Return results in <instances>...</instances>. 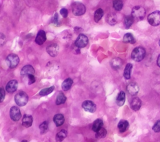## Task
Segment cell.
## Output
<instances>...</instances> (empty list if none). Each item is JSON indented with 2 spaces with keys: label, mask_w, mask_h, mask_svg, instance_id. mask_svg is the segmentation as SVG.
Segmentation results:
<instances>
[{
  "label": "cell",
  "mask_w": 160,
  "mask_h": 142,
  "mask_svg": "<svg viewBox=\"0 0 160 142\" xmlns=\"http://www.w3.org/2000/svg\"><path fill=\"white\" fill-rule=\"evenodd\" d=\"M145 55H146L145 49L142 47L138 46L132 50L131 56L134 61L136 62H139L144 59V58L145 57Z\"/></svg>",
  "instance_id": "1"
},
{
  "label": "cell",
  "mask_w": 160,
  "mask_h": 142,
  "mask_svg": "<svg viewBox=\"0 0 160 142\" xmlns=\"http://www.w3.org/2000/svg\"><path fill=\"white\" fill-rule=\"evenodd\" d=\"M146 14L145 9L140 6H134L131 12V16L133 18L134 20L141 21L142 20Z\"/></svg>",
  "instance_id": "2"
},
{
  "label": "cell",
  "mask_w": 160,
  "mask_h": 142,
  "mask_svg": "<svg viewBox=\"0 0 160 142\" xmlns=\"http://www.w3.org/2000/svg\"><path fill=\"white\" fill-rule=\"evenodd\" d=\"M29 97L24 91L18 93L14 96V101L19 106H24L28 102Z\"/></svg>",
  "instance_id": "3"
},
{
  "label": "cell",
  "mask_w": 160,
  "mask_h": 142,
  "mask_svg": "<svg viewBox=\"0 0 160 142\" xmlns=\"http://www.w3.org/2000/svg\"><path fill=\"white\" fill-rule=\"evenodd\" d=\"M72 12L75 16H81L86 12L85 6L80 2H74L71 6Z\"/></svg>",
  "instance_id": "4"
},
{
  "label": "cell",
  "mask_w": 160,
  "mask_h": 142,
  "mask_svg": "<svg viewBox=\"0 0 160 142\" xmlns=\"http://www.w3.org/2000/svg\"><path fill=\"white\" fill-rule=\"evenodd\" d=\"M148 23L152 26H157L160 24V11H155L148 16Z\"/></svg>",
  "instance_id": "5"
},
{
  "label": "cell",
  "mask_w": 160,
  "mask_h": 142,
  "mask_svg": "<svg viewBox=\"0 0 160 142\" xmlns=\"http://www.w3.org/2000/svg\"><path fill=\"white\" fill-rule=\"evenodd\" d=\"M6 61L8 66L10 68H14L18 65L19 63V58L17 54L11 53L6 57Z\"/></svg>",
  "instance_id": "6"
},
{
  "label": "cell",
  "mask_w": 160,
  "mask_h": 142,
  "mask_svg": "<svg viewBox=\"0 0 160 142\" xmlns=\"http://www.w3.org/2000/svg\"><path fill=\"white\" fill-rule=\"evenodd\" d=\"M88 43V37L84 34H80L76 41H75V45L78 48H84L87 46Z\"/></svg>",
  "instance_id": "7"
},
{
  "label": "cell",
  "mask_w": 160,
  "mask_h": 142,
  "mask_svg": "<svg viewBox=\"0 0 160 142\" xmlns=\"http://www.w3.org/2000/svg\"><path fill=\"white\" fill-rule=\"evenodd\" d=\"M82 108L84 111L89 113H94L96 109V106L94 102L90 100H86L82 103Z\"/></svg>",
  "instance_id": "8"
},
{
  "label": "cell",
  "mask_w": 160,
  "mask_h": 142,
  "mask_svg": "<svg viewBox=\"0 0 160 142\" xmlns=\"http://www.w3.org/2000/svg\"><path fill=\"white\" fill-rule=\"evenodd\" d=\"M9 114L11 119L14 121H19L21 118V113L20 109L17 106H12L11 108Z\"/></svg>",
  "instance_id": "9"
},
{
  "label": "cell",
  "mask_w": 160,
  "mask_h": 142,
  "mask_svg": "<svg viewBox=\"0 0 160 142\" xmlns=\"http://www.w3.org/2000/svg\"><path fill=\"white\" fill-rule=\"evenodd\" d=\"M46 51L51 56L55 57L58 54L59 46L56 43L51 44L46 48Z\"/></svg>",
  "instance_id": "10"
},
{
  "label": "cell",
  "mask_w": 160,
  "mask_h": 142,
  "mask_svg": "<svg viewBox=\"0 0 160 142\" xmlns=\"http://www.w3.org/2000/svg\"><path fill=\"white\" fill-rule=\"evenodd\" d=\"M18 83L16 80L12 79L9 81L6 86V89L8 93H12L15 92L18 89Z\"/></svg>",
  "instance_id": "11"
},
{
  "label": "cell",
  "mask_w": 160,
  "mask_h": 142,
  "mask_svg": "<svg viewBox=\"0 0 160 142\" xmlns=\"http://www.w3.org/2000/svg\"><path fill=\"white\" fill-rule=\"evenodd\" d=\"M34 73H35V71L34 68L31 65L28 64L22 68L20 74L22 76L27 77L29 74H34Z\"/></svg>",
  "instance_id": "12"
},
{
  "label": "cell",
  "mask_w": 160,
  "mask_h": 142,
  "mask_svg": "<svg viewBox=\"0 0 160 142\" xmlns=\"http://www.w3.org/2000/svg\"><path fill=\"white\" fill-rule=\"evenodd\" d=\"M126 89L129 94H130L132 96H134L138 93L139 90V88L136 83H131L128 84L126 87Z\"/></svg>",
  "instance_id": "13"
},
{
  "label": "cell",
  "mask_w": 160,
  "mask_h": 142,
  "mask_svg": "<svg viewBox=\"0 0 160 142\" xmlns=\"http://www.w3.org/2000/svg\"><path fill=\"white\" fill-rule=\"evenodd\" d=\"M46 40V33L43 30H40L37 34L35 39V42L38 45H42Z\"/></svg>",
  "instance_id": "14"
},
{
  "label": "cell",
  "mask_w": 160,
  "mask_h": 142,
  "mask_svg": "<svg viewBox=\"0 0 160 142\" xmlns=\"http://www.w3.org/2000/svg\"><path fill=\"white\" fill-rule=\"evenodd\" d=\"M130 106L132 110H134V111L139 110L141 106V99L138 97L133 98L130 102Z\"/></svg>",
  "instance_id": "15"
},
{
  "label": "cell",
  "mask_w": 160,
  "mask_h": 142,
  "mask_svg": "<svg viewBox=\"0 0 160 142\" xmlns=\"http://www.w3.org/2000/svg\"><path fill=\"white\" fill-rule=\"evenodd\" d=\"M32 121H33V118L31 115L24 114L22 117V124L26 128H29L32 125Z\"/></svg>",
  "instance_id": "16"
},
{
  "label": "cell",
  "mask_w": 160,
  "mask_h": 142,
  "mask_svg": "<svg viewBox=\"0 0 160 142\" xmlns=\"http://www.w3.org/2000/svg\"><path fill=\"white\" fill-rule=\"evenodd\" d=\"M53 121L56 126H60L62 125L64 122V117L61 113L56 114L53 118Z\"/></svg>",
  "instance_id": "17"
},
{
  "label": "cell",
  "mask_w": 160,
  "mask_h": 142,
  "mask_svg": "<svg viewBox=\"0 0 160 142\" xmlns=\"http://www.w3.org/2000/svg\"><path fill=\"white\" fill-rule=\"evenodd\" d=\"M125 99H126V94L124 91H120L119 94H118L116 99V104L119 106H121L124 104L125 102Z\"/></svg>",
  "instance_id": "18"
},
{
  "label": "cell",
  "mask_w": 160,
  "mask_h": 142,
  "mask_svg": "<svg viewBox=\"0 0 160 142\" xmlns=\"http://www.w3.org/2000/svg\"><path fill=\"white\" fill-rule=\"evenodd\" d=\"M72 83H73V81L71 78H66L62 82V85H61L62 90L64 91H66L69 90L71 88V86L72 85Z\"/></svg>",
  "instance_id": "19"
},
{
  "label": "cell",
  "mask_w": 160,
  "mask_h": 142,
  "mask_svg": "<svg viewBox=\"0 0 160 142\" xmlns=\"http://www.w3.org/2000/svg\"><path fill=\"white\" fill-rule=\"evenodd\" d=\"M128 127H129V123L126 120L122 119L118 123V128L121 133L125 132L128 129Z\"/></svg>",
  "instance_id": "20"
},
{
  "label": "cell",
  "mask_w": 160,
  "mask_h": 142,
  "mask_svg": "<svg viewBox=\"0 0 160 142\" xmlns=\"http://www.w3.org/2000/svg\"><path fill=\"white\" fill-rule=\"evenodd\" d=\"M111 67L114 69H118L122 66V61L120 58H114L111 61Z\"/></svg>",
  "instance_id": "21"
},
{
  "label": "cell",
  "mask_w": 160,
  "mask_h": 142,
  "mask_svg": "<svg viewBox=\"0 0 160 142\" xmlns=\"http://www.w3.org/2000/svg\"><path fill=\"white\" fill-rule=\"evenodd\" d=\"M132 68V65L131 63H128L126 65L125 69L124 70V78L126 79H130Z\"/></svg>",
  "instance_id": "22"
},
{
  "label": "cell",
  "mask_w": 160,
  "mask_h": 142,
  "mask_svg": "<svg viewBox=\"0 0 160 142\" xmlns=\"http://www.w3.org/2000/svg\"><path fill=\"white\" fill-rule=\"evenodd\" d=\"M103 126V121L101 119H96L92 124V129L93 131L96 132L98 131L100 128H101Z\"/></svg>",
  "instance_id": "23"
},
{
  "label": "cell",
  "mask_w": 160,
  "mask_h": 142,
  "mask_svg": "<svg viewBox=\"0 0 160 142\" xmlns=\"http://www.w3.org/2000/svg\"><path fill=\"white\" fill-rule=\"evenodd\" d=\"M123 41L126 43L134 44L136 42V39L131 33H126L123 37Z\"/></svg>",
  "instance_id": "24"
},
{
  "label": "cell",
  "mask_w": 160,
  "mask_h": 142,
  "mask_svg": "<svg viewBox=\"0 0 160 142\" xmlns=\"http://www.w3.org/2000/svg\"><path fill=\"white\" fill-rule=\"evenodd\" d=\"M106 21L110 25H114L117 23L116 16L113 13L109 14L106 17Z\"/></svg>",
  "instance_id": "25"
},
{
  "label": "cell",
  "mask_w": 160,
  "mask_h": 142,
  "mask_svg": "<svg viewBox=\"0 0 160 142\" xmlns=\"http://www.w3.org/2000/svg\"><path fill=\"white\" fill-rule=\"evenodd\" d=\"M68 135L67 131L64 129L61 130L59 132H58L56 136V141H62L65 138H66Z\"/></svg>",
  "instance_id": "26"
},
{
  "label": "cell",
  "mask_w": 160,
  "mask_h": 142,
  "mask_svg": "<svg viewBox=\"0 0 160 142\" xmlns=\"http://www.w3.org/2000/svg\"><path fill=\"white\" fill-rule=\"evenodd\" d=\"M134 23V19L132 17V16H126L124 18V27L126 29H129L131 25L132 24V23Z\"/></svg>",
  "instance_id": "27"
},
{
  "label": "cell",
  "mask_w": 160,
  "mask_h": 142,
  "mask_svg": "<svg viewBox=\"0 0 160 142\" xmlns=\"http://www.w3.org/2000/svg\"><path fill=\"white\" fill-rule=\"evenodd\" d=\"M103 14H104V12H103V10L101 8L98 9L94 13V21L96 23H98L101 20V19L102 18V17L103 16Z\"/></svg>",
  "instance_id": "28"
},
{
  "label": "cell",
  "mask_w": 160,
  "mask_h": 142,
  "mask_svg": "<svg viewBox=\"0 0 160 142\" xmlns=\"http://www.w3.org/2000/svg\"><path fill=\"white\" fill-rule=\"evenodd\" d=\"M66 101V96L62 93H59L58 94V95L56 97V104L57 105H60L61 104H63L65 103V101Z\"/></svg>",
  "instance_id": "29"
},
{
  "label": "cell",
  "mask_w": 160,
  "mask_h": 142,
  "mask_svg": "<svg viewBox=\"0 0 160 142\" xmlns=\"http://www.w3.org/2000/svg\"><path fill=\"white\" fill-rule=\"evenodd\" d=\"M106 134H107L106 129L102 127L101 128H100L98 131H97L96 132L95 136L98 139H101V138H104L106 136Z\"/></svg>",
  "instance_id": "30"
},
{
  "label": "cell",
  "mask_w": 160,
  "mask_h": 142,
  "mask_svg": "<svg viewBox=\"0 0 160 142\" xmlns=\"http://www.w3.org/2000/svg\"><path fill=\"white\" fill-rule=\"evenodd\" d=\"M113 8L116 11H121L123 6V3L121 0H114L112 3Z\"/></svg>",
  "instance_id": "31"
},
{
  "label": "cell",
  "mask_w": 160,
  "mask_h": 142,
  "mask_svg": "<svg viewBox=\"0 0 160 142\" xmlns=\"http://www.w3.org/2000/svg\"><path fill=\"white\" fill-rule=\"evenodd\" d=\"M54 86H51L49 88L42 89V90L40 91L39 95L40 96H46V95H48L49 94L51 93L54 91Z\"/></svg>",
  "instance_id": "32"
},
{
  "label": "cell",
  "mask_w": 160,
  "mask_h": 142,
  "mask_svg": "<svg viewBox=\"0 0 160 142\" xmlns=\"http://www.w3.org/2000/svg\"><path fill=\"white\" fill-rule=\"evenodd\" d=\"M41 134H44L46 133L48 130V123L45 121L42 122L39 126Z\"/></svg>",
  "instance_id": "33"
},
{
  "label": "cell",
  "mask_w": 160,
  "mask_h": 142,
  "mask_svg": "<svg viewBox=\"0 0 160 142\" xmlns=\"http://www.w3.org/2000/svg\"><path fill=\"white\" fill-rule=\"evenodd\" d=\"M152 130L156 133L160 132V120H158L152 126Z\"/></svg>",
  "instance_id": "34"
},
{
  "label": "cell",
  "mask_w": 160,
  "mask_h": 142,
  "mask_svg": "<svg viewBox=\"0 0 160 142\" xmlns=\"http://www.w3.org/2000/svg\"><path fill=\"white\" fill-rule=\"evenodd\" d=\"M6 93L3 88H0V103L2 102L5 98Z\"/></svg>",
  "instance_id": "35"
},
{
  "label": "cell",
  "mask_w": 160,
  "mask_h": 142,
  "mask_svg": "<svg viewBox=\"0 0 160 142\" xmlns=\"http://www.w3.org/2000/svg\"><path fill=\"white\" fill-rule=\"evenodd\" d=\"M27 77L28 79V84H31L36 81V79L34 74H29Z\"/></svg>",
  "instance_id": "36"
},
{
  "label": "cell",
  "mask_w": 160,
  "mask_h": 142,
  "mask_svg": "<svg viewBox=\"0 0 160 142\" xmlns=\"http://www.w3.org/2000/svg\"><path fill=\"white\" fill-rule=\"evenodd\" d=\"M6 41V39L4 34L2 33H0V46H3L5 44Z\"/></svg>",
  "instance_id": "37"
},
{
  "label": "cell",
  "mask_w": 160,
  "mask_h": 142,
  "mask_svg": "<svg viewBox=\"0 0 160 142\" xmlns=\"http://www.w3.org/2000/svg\"><path fill=\"white\" fill-rule=\"evenodd\" d=\"M52 23L56 26L59 25V20H58V13H55V14L54 15L52 20Z\"/></svg>",
  "instance_id": "38"
},
{
  "label": "cell",
  "mask_w": 160,
  "mask_h": 142,
  "mask_svg": "<svg viewBox=\"0 0 160 142\" xmlns=\"http://www.w3.org/2000/svg\"><path fill=\"white\" fill-rule=\"evenodd\" d=\"M60 14L63 18H66L68 15V11L66 8H62L60 10Z\"/></svg>",
  "instance_id": "39"
},
{
  "label": "cell",
  "mask_w": 160,
  "mask_h": 142,
  "mask_svg": "<svg viewBox=\"0 0 160 142\" xmlns=\"http://www.w3.org/2000/svg\"><path fill=\"white\" fill-rule=\"evenodd\" d=\"M157 64H158V66L159 67H160V54L158 56V59H157Z\"/></svg>",
  "instance_id": "40"
},
{
  "label": "cell",
  "mask_w": 160,
  "mask_h": 142,
  "mask_svg": "<svg viewBox=\"0 0 160 142\" xmlns=\"http://www.w3.org/2000/svg\"><path fill=\"white\" fill-rule=\"evenodd\" d=\"M159 46H160V40H159Z\"/></svg>",
  "instance_id": "41"
}]
</instances>
